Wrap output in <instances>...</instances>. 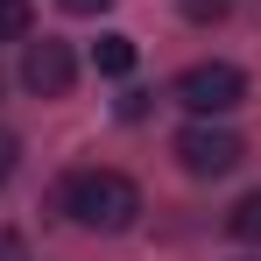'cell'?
<instances>
[{"instance_id": "8", "label": "cell", "mask_w": 261, "mask_h": 261, "mask_svg": "<svg viewBox=\"0 0 261 261\" xmlns=\"http://www.w3.org/2000/svg\"><path fill=\"white\" fill-rule=\"evenodd\" d=\"M14 170H21V134H14V127H0V184H7Z\"/></svg>"}, {"instance_id": "2", "label": "cell", "mask_w": 261, "mask_h": 261, "mask_svg": "<svg viewBox=\"0 0 261 261\" xmlns=\"http://www.w3.org/2000/svg\"><path fill=\"white\" fill-rule=\"evenodd\" d=\"M240 99H247V78H240V64H226V57H212V64H191V71L176 78V106H184V113H198V120L233 113Z\"/></svg>"}, {"instance_id": "3", "label": "cell", "mask_w": 261, "mask_h": 261, "mask_svg": "<svg viewBox=\"0 0 261 261\" xmlns=\"http://www.w3.org/2000/svg\"><path fill=\"white\" fill-rule=\"evenodd\" d=\"M240 155H247V141L233 127H212V120H191L176 134V163L191 176H226V170H240Z\"/></svg>"}, {"instance_id": "1", "label": "cell", "mask_w": 261, "mask_h": 261, "mask_svg": "<svg viewBox=\"0 0 261 261\" xmlns=\"http://www.w3.org/2000/svg\"><path fill=\"white\" fill-rule=\"evenodd\" d=\"M57 212L71 219V226H85V233H127L134 219H141V184L127 170H71L57 184Z\"/></svg>"}, {"instance_id": "9", "label": "cell", "mask_w": 261, "mask_h": 261, "mask_svg": "<svg viewBox=\"0 0 261 261\" xmlns=\"http://www.w3.org/2000/svg\"><path fill=\"white\" fill-rule=\"evenodd\" d=\"M184 14H191V21H226L233 0H184Z\"/></svg>"}, {"instance_id": "7", "label": "cell", "mask_w": 261, "mask_h": 261, "mask_svg": "<svg viewBox=\"0 0 261 261\" xmlns=\"http://www.w3.org/2000/svg\"><path fill=\"white\" fill-rule=\"evenodd\" d=\"M29 29H36V7L29 0H0V43H29Z\"/></svg>"}, {"instance_id": "4", "label": "cell", "mask_w": 261, "mask_h": 261, "mask_svg": "<svg viewBox=\"0 0 261 261\" xmlns=\"http://www.w3.org/2000/svg\"><path fill=\"white\" fill-rule=\"evenodd\" d=\"M71 78H78V57H71V43H57V36H43V43H21V85L36 92V99H64V92H71Z\"/></svg>"}, {"instance_id": "10", "label": "cell", "mask_w": 261, "mask_h": 261, "mask_svg": "<svg viewBox=\"0 0 261 261\" xmlns=\"http://www.w3.org/2000/svg\"><path fill=\"white\" fill-rule=\"evenodd\" d=\"M57 7H64V14H106L113 0H57Z\"/></svg>"}, {"instance_id": "6", "label": "cell", "mask_w": 261, "mask_h": 261, "mask_svg": "<svg viewBox=\"0 0 261 261\" xmlns=\"http://www.w3.org/2000/svg\"><path fill=\"white\" fill-rule=\"evenodd\" d=\"M226 233H233V240H261V191H247V198L226 212Z\"/></svg>"}, {"instance_id": "5", "label": "cell", "mask_w": 261, "mask_h": 261, "mask_svg": "<svg viewBox=\"0 0 261 261\" xmlns=\"http://www.w3.org/2000/svg\"><path fill=\"white\" fill-rule=\"evenodd\" d=\"M134 57H141L134 36H99V43H92V71H99V78H127Z\"/></svg>"}]
</instances>
